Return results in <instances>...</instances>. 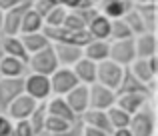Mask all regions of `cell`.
<instances>
[{
  "instance_id": "23",
  "label": "cell",
  "mask_w": 158,
  "mask_h": 136,
  "mask_svg": "<svg viewBox=\"0 0 158 136\" xmlns=\"http://www.w3.org/2000/svg\"><path fill=\"white\" fill-rule=\"evenodd\" d=\"M72 72H74V76L78 78L80 84L90 86V84L96 82V64L90 62V60H86L84 56H82V58L72 66Z\"/></svg>"
},
{
  "instance_id": "6",
  "label": "cell",
  "mask_w": 158,
  "mask_h": 136,
  "mask_svg": "<svg viewBox=\"0 0 158 136\" xmlns=\"http://www.w3.org/2000/svg\"><path fill=\"white\" fill-rule=\"evenodd\" d=\"M122 74H124V68L118 66L116 62H112V60H104V62L96 64V82L110 90H114V92L120 86Z\"/></svg>"
},
{
  "instance_id": "5",
  "label": "cell",
  "mask_w": 158,
  "mask_h": 136,
  "mask_svg": "<svg viewBox=\"0 0 158 136\" xmlns=\"http://www.w3.org/2000/svg\"><path fill=\"white\" fill-rule=\"evenodd\" d=\"M108 60L116 62L118 66L128 68L136 60V50H134V38L126 40H114L110 42V50H108Z\"/></svg>"
},
{
  "instance_id": "28",
  "label": "cell",
  "mask_w": 158,
  "mask_h": 136,
  "mask_svg": "<svg viewBox=\"0 0 158 136\" xmlns=\"http://www.w3.org/2000/svg\"><path fill=\"white\" fill-rule=\"evenodd\" d=\"M20 40H22L24 50L28 52V56L34 54V52H38V50H44L46 46H50L48 38L42 34V32H36V34H24V36H20Z\"/></svg>"
},
{
  "instance_id": "31",
  "label": "cell",
  "mask_w": 158,
  "mask_h": 136,
  "mask_svg": "<svg viewBox=\"0 0 158 136\" xmlns=\"http://www.w3.org/2000/svg\"><path fill=\"white\" fill-rule=\"evenodd\" d=\"M126 38H134L132 32L128 30L126 22H124L122 18L110 20V38H108V42H114V40H126Z\"/></svg>"
},
{
  "instance_id": "30",
  "label": "cell",
  "mask_w": 158,
  "mask_h": 136,
  "mask_svg": "<svg viewBox=\"0 0 158 136\" xmlns=\"http://www.w3.org/2000/svg\"><path fill=\"white\" fill-rule=\"evenodd\" d=\"M122 20L126 22V26H128V30L132 32V36H140V34H146V26H144V22H142V18H140V14L132 8V10H128L126 14L122 16Z\"/></svg>"
},
{
  "instance_id": "8",
  "label": "cell",
  "mask_w": 158,
  "mask_h": 136,
  "mask_svg": "<svg viewBox=\"0 0 158 136\" xmlns=\"http://www.w3.org/2000/svg\"><path fill=\"white\" fill-rule=\"evenodd\" d=\"M28 8H30V0H26V2H22V4H18V6L4 12L0 36H18L20 34V22H22Z\"/></svg>"
},
{
  "instance_id": "39",
  "label": "cell",
  "mask_w": 158,
  "mask_h": 136,
  "mask_svg": "<svg viewBox=\"0 0 158 136\" xmlns=\"http://www.w3.org/2000/svg\"><path fill=\"white\" fill-rule=\"evenodd\" d=\"M110 136H132V132L128 128H116V130H112Z\"/></svg>"
},
{
  "instance_id": "19",
  "label": "cell",
  "mask_w": 158,
  "mask_h": 136,
  "mask_svg": "<svg viewBox=\"0 0 158 136\" xmlns=\"http://www.w3.org/2000/svg\"><path fill=\"white\" fill-rule=\"evenodd\" d=\"M148 100H154L150 96H144V94H116V106L122 108L126 114H136Z\"/></svg>"
},
{
  "instance_id": "21",
  "label": "cell",
  "mask_w": 158,
  "mask_h": 136,
  "mask_svg": "<svg viewBox=\"0 0 158 136\" xmlns=\"http://www.w3.org/2000/svg\"><path fill=\"white\" fill-rule=\"evenodd\" d=\"M80 124L82 126H90V128L104 130V132L112 134V126H110V122H108V116H106L104 110H92V108H88L80 116Z\"/></svg>"
},
{
  "instance_id": "4",
  "label": "cell",
  "mask_w": 158,
  "mask_h": 136,
  "mask_svg": "<svg viewBox=\"0 0 158 136\" xmlns=\"http://www.w3.org/2000/svg\"><path fill=\"white\" fill-rule=\"evenodd\" d=\"M24 94L34 98L36 102H46L52 96L50 92V78L42 74H30L24 76Z\"/></svg>"
},
{
  "instance_id": "38",
  "label": "cell",
  "mask_w": 158,
  "mask_h": 136,
  "mask_svg": "<svg viewBox=\"0 0 158 136\" xmlns=\"http://www.w3.org/2000/svg\"><path fill=\"white\" fill-rule=\"evenodd\" d=\"M22 2H26V0H0V10L6 12V10H10V8L22 4Z\"/></svg>"
},
{
  "instance_id": "34",
  "label": "cell",
  "mask_w": 158,
  "mask_h": 136,
  "mask_svg": "<svg viewBox=\"0 0 158 136\" xmlns=\"http://www.w3.org/2000/svg\"><path fill=\"white\" fill-rule=\"evenodd\" d=\"M66 8L64 6H54L50 12H48L46 16H44V26H52V28H56V26H62V22H64V18H66Z\"/></svg>"
},
{
  "instance_id": "32",
  "label": "cell",
  "mask_w": 158,
  "mask_h": 136,
  "mask_svg": "<svg viewBox=\"0 0 158 136\" xmlns=\"http://www.w3.org/2000/svg\"><path fill=\"white\" fill-rule=\"evenodd\" d=\"M46 116H48V114H46V102H38V106L34 108V112H32L30 118H28V122H30V126H32V130H34L36 136L42 132Z\"/></svg>"
},
{
  "instance_id": "10",
  "label": "cell",
  "mask_w": 158,
  "mask_h": 136,
  "mask_svg": "<svg viewBox=\"0 0 158 136\" xmlns=\"http://www.w3.org/2000/svg\"><path fill=\"white\" fill-rule=\"evenodd\" d=\"M80 84L78 78L74 76L72 68H58L50 76V92L52 96H66L72 88Z\"/></svg>"
},
{
  "instance_id": "3",
  "label": "cell",
  "mask_w": 158,
  "mask_h": 136,
  "mask_svg": "<svg viewBox=\"0 0 158 136\" xmlns=\"http://www.w3.org/2000/svg\"><path fill=\"white\" fill-rule=\"evenodd\" d=\"M26 68L30 74H42V76H48L50 78L58 68V60L54 56V50H52V44L46 46L44 50H38L34 54L28 56V62H26Z\"/></svg>"
},
{
  "instance_id": "44",
  "label": "cell",
  "mask_w": 158,
  "mask_h": 136,
  "mask_svg": "<svg viewBox=\"0 0 158 136\" xmlns=\"http://www.w3.org/2000/svg\"><path fill=\"white\" fill-rule=\"evenodd\" d=\"M8 136H14V134H8Z\"/></svg>"
},
{
  "instance_id": "18",
  "label": "cell",
  "mask_w": 158,
  "mask_h": 136,
  "mask_svg": "<svg viewBox=\"0 0 158 136\" xmlns=\"http://www.w3.org/2000/svg\"><path fill=\"white\" fill-rule=\"evenodd\" d=\"M108 50H110V42L108 40H90L84 48H82V56L90 62L98 64L108 60Z\"/></svg>"
},
{
  "instance_id": "24",
  "label": "cell",
  "mask_w": 158,
  "mask_h": 136,
  "mask_svg": "<svg viewBox=\"0 0 158 136\" xmlns=\"http://www.w3.org/2000/svg\"><path fill=\"white\" fill-rule=\"evenodd\" d=\"M86 30H88V34H90L92 40H108L110 38V20H108L104 14L98 12V14L88 22Z\"/></svg>"
},
{
  "instance_id": "14",
  "label": "cell",
  "mask_w": 158,
  "mask_h": 136,
  "mask_svg": "<svg viewBox=\"0 0 158 136\" xmlns=\"http://www.w3.org/2000/svg\"><path fill=\"white\" fill-rule=\"evenodd\" d=\"M46 114L56 116V118H62V120L72 122V124L80 122L76 118V114L68 108V104H66V100L62 96H50V98H48V100H46Z\"/></svg>"
},
{
  "instance_id": "42",
  "label": "cell",
  "mask_w": 158,
  "mask_h": 136,
  "mask_svg": "<svg viewBox=\"0 0 158 136\" xmlns=\"http://www.w3.org/2000/svg\"><path fill=\"white\" fill-rule=\"evenodd\" d=\"M2 18H4V12L0 10V28H2Z\"/></svg>"
},
{
  "instance_id": "7",
  "label": "cell",
  "mask_w": 158,
  "mask_h": 136,
  "mask_svg": "<svg viewBox=\"0 0 158 136\" xmlns=\"http://www.w3.org/2000/svg\"><path fill=\"white\" fill-rule=\"evenodd\" d=\"M116 104V92L110 88H106V86L98 84V82H94V84L88 86V108L92 110H106L112 108V106Z\"/></svg>"
},
{
  "instance_id": "16",
  "label": "cell",
  "mask_w": 158,
  "mask_h": 136,
  "mask_svg": "<svg viewBox=\"0 0 158 136\" xmlns=\"http://www.w3.org/2000/svg\"><path fill=\"white\" fill-rule=\"evenodd\" d=\"M28 74L26 62L0 54V78H24Z\"/></svg>"
},
{
  "instance_id": "12",
  "label": "cell",
  "mask_w": 158,
  "mask_h": 136,
  "mask_svg": "<svg viewBox=\"0 0 158 136\" xmlns=\"http://www.w3.org/2000/svg\"><path fill=\"white\" fill-rule=\"evenodd\" d=\"M68 104V108L76 114V118L80 120V116L88 110V86L86 84H78L76 88H72L66 96H62Z\"/></svg>"
},
{
  "instance_id": "29",
  "label": "cell",
  "mask_w": 158,
  "mask_h": 136,
  "mask_svg": "<svg viewBox=\"0 0 158 136\" xmlns=\"http://www.w3.org/2000/svg\"><path fill=\"white\" fill-rule=\"evenodd\" d=\"M106 116H108V122H110L112 130L116 128H128V124H130V114H126L122 108H118V106H112V108L106 110Z\"/></svg>"
},
{
  "instance_id": "35",
  "label": "cell",
  "mask_w": 158,
  "mask_h": 136,
  "mask_svg": "<svg viewBox=\"0 0 158 136\" xmlns=\"http://www.w3.org/2000/svg\"><path fill=\"white\" fill-rule=\"evenodd\" d=\"M12 134H14V136H36L28 120H18V122H12Z\"/></svg>"
},
{
  "instance_id": "9",
  "label": "cell",
  "mask_w": 158,
  "mask_h": 136,
  "mask_svg": "<svg viewBox=\"0 0 158 136\" xmlns=\"http://www.w3.org/2000/svg\"><path fill=\"white\" fill-rule=\"evenodd\" d=\"M38 106V102L34 100V98H30L28 94H20L18 98H14V100L8 104V108L4 110L2 114H6L8 118H10L12 122H18V120H28L30 118V114L34 112V108Z\"/></svg>"
},
{
  "instance_id": "43",
  "label": "cell",
  "mask_w": 158,
  "mask_h": 136,
  "mask_svg": "<svg viewBox=\"0 0 158 136\" xmlns=\"http://www.w3.org/2000/svg\"><path fill=\"white\" fill-rule=\"evenodd\" d=\"M90 2H92L94 6H98V4H100V0H90Z\"/></svg>"
},
{
  "instance_id": "33",
  "label": "cell",
  "mask_w": 158,
  "mask_h": 136,
  "mask_svg": "<svg viewBox=\"0 0 158 136\" xmlns=\"http://www.w3.org/2000/svg\"><path fill=\"white\" fill-rule=\"evenodd\" d=\"M62 28H66V30H70V32H80V30H86V22L80 18L78 12L68 10L64 22H62Z\"/></svg>"
},
{
  "instance_id": "26",
  "label": "cell",
  "mask_w": 158,
  "mask_h": 136,
  "mask_svg": "<svg viewBox=\"0 0 158 136\" xmlns=\"http://www.w3.org/2000/svg\"><path fill=\"white\" fill-rule=\"evenodd\" d=\"M134 4L130 0H116V2H108L104 6H100V14H104L108 20H116V18H122L128 10H132Z\"/></svg>"
},
{
  "instance_id": "13",
  "label": "cell",
  "mask_w": 158,
  "mask_h": 136,
  "mask_svg": "<svg viewBox=\"0 0 158 136\" xmlns=\"http://www.w3.org/2000/svg\"><path fill=\"white\" fill-rule=\"evenodd\" d=\"M52 50L60 68H72L82 58V48L72 44H52Z\"/></svg>"
},
{
  "instance_id": "2",
  "label": "cell",
  "mask_w": 158,
  "mask_h": 136,
  "mask_svg": "<svg viewBox=\"0 0 158 136\" xmlns=\"http://www.w3.org/2000/svg\"><path fill=\"white\" fill-rule=\"evenodd\" d=\"M128 72L140 82V84L148 86L152 92H156V76H158V56L150 58H136L134 62L128 66Z\"/></svg>"
},
{
  "instance_id": "40",
  "label": "cell",
  "mask_w": 158,
  "mask_h": 136,
  "mask_svg": "<svg viewBox=\"0 0 158 136\" xmlns=\"http://www.w3.org/2000/svg\"><path fill=\"white\" fill-rule=\"evenodd\" d=\"M130 2L136 6V4H144V2H150V0H130Z\"/></svg>"
},
{
  "instance_id": "41",
  "label": "cell",
  "mask_w": 158,
  "mask_h": 136,
  "mask_svg": "<svg viewBox=\"0 0 158 136\" xmlns=\"http://www.w3.org/2000/svg\"><path fill=\"white\" fill-rule=\"evenodd\" d=\"M108 2H116V0H100V4H98V8H100V6H104V4H108Z\"/></svg>"
},
{
  "instance_id": "37",
  "label": "cell",
  "mask_w": 158,
  "mask_h": 136,
  "mask_svg": "<svg viewBox=\"0 0 158 136\" xmlns=\"http://www.w3.org/2000/svg\"><path fill=\"white\" fill-rule=\"evenodd\" d=\"M80 136H110L104 130H98V128H90V126H82L80 124Z\"/></svg>"
},
{
  "instance_id": "17",
  "label": "cell",
  "mask_w": 158,
  "mask_h": 136,
  "mask_svg": "<svg viewBox=\"0 0 158 136\" xmlns=\"http://www.w3.org/2000/svg\"><path fill=\"white\" fill-rule=\"evenodd\" d=\"M116 94H144V96L154 98V92H152L148 86L140 84V82L128 72V68H124L122 80H120V86H118V90H116Z\"/></svg>"
},
{
  "instance_id": "15",
  "label": "cell",
  "mask_w": 158,
  "mask_h": 136,
  "mask_svg": "<svg viewBox=\"0 0 158 136\" xmlns=\"http://www.w3.org/2000/svg\"><path fill=\"white\" fill-rule=\"evenodd\" d=\"M0 54L28 62V52L24 50V44L20 40V36H0Z\"/></svg>"
},
{
  "instance_id": "11",
  "label": "cell",
  "mask_w": 158,
  "mask_h": 136,
  "mask_svg": "<svg viewBox=\"0 0 158 136\" xmlns=\"http://www.w3.org/2000/svg\"><path fill=\"white\" fill-rule=\"evenodd\" d=\"M24 92V78H0V112Z\"/></svg>"
},
{
  "instance_id": "27",
  "label": "cell",
  "mask_w": 158,
  "mask_h": 136,
  "mask_svg": "<svg viewBox=\"0 0 158 136\" xmlns=\"http://www.w3.org/2000/svg\"><path fill=\"white\" fill-rule=\"evenodd\" d=\"M134 10L140 14V18H142L144 26H146L148 32H154L156 34V2H144V4H136Z\"/></svg>"
},
{
  "instance_id": "1",
  "label": "cell",
  "mask_w": 158,
  "mask_h": 136,
  "mask_svg": "<svg viewBox=\"0 0 158 136\" xmlns=\"http://www.w3.org/2000/svg\"><path fill=\"white\" fill-rule=\"evenodd\" d=\"M128 130L132 136H154L156 134V108L154 100H148L136 114L130 116Z\"/></svg>"
},
{
  "instance_id": "20",
  "label": "cell",
  "mask_w": 158,
  "mask_h": 136,
  "mask_svg": "<svg viewBox=\"0 0 158 136\" xmlns=\"http://www.w3.org/2000/svg\"><path fill=\"white\" fill-rule=\"evenodd\" d=\"M134 50H136V58H150V56H156V50H158L156 34L154 32H146V34L134 36Z\"/></svg>"
},
{
  "instance_id": "36",
  "label": "cell",
  "mask_w": 158,
  "mask_h": 136,
  "mask_svg": "<svg viewBox=\"0 0 158 136\" xmlns=\"http://www.w3.org/2000/svg\"><path fill=\"white\" fill-rule=\"evenodd\" d=\"M8 134H12V120L6 114L0 112V136H8Z\"/></svg>"
},
{
  "instance_id": "25",
  "label": "cell",
  "mask_w": 158,
  "mask_h": 136,
  "mask_svg": "<svg viewBox=\"0 0 158 136\" xmlns=\"http://www.w3.org/2000/svg\"><path fill=\"white\" fill-rule=\"evenodd\" d=\"M44 26V20L42 16L38 14V12L32 10V4L30 8L26 10V14H24L22 22H20V34L18 36H24V34H36V32H40Z\"/></svg>"
},
{
  "instance_id": "22",
  "label": "cell",
  "mask_w": 158,
  "mask_h": 136,
  "mask_svg": "<svg viewBox=\"0 0 158 136\" xmlns=\"http://www.w3.org/2000/svg\"><path fill=\"white\" fill-rule=\"evenodd\" d=\"M76 126H78V122L72 124V122H66V120H62V118H56V116H50V114H48L46 120H44V128H42L40 134H44V136H62V134L72 132Z\"/></svg>"
}]
</instances>
